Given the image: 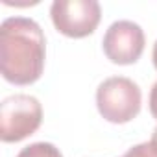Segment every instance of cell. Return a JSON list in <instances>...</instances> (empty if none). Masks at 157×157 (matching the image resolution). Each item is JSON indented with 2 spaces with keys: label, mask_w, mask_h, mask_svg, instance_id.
Wrapping results in <instances>:
<instances>
[{
  "label": "cell",
  "mask_w": 157,
  "mask_h": 157,
  "mask_svg": "<svg viewBox=\"0 0 157 157\" xmlns=\"http://www.w3.org/2000/svg\"><path fill=\"white\" fill-rule=\"evenodd\" d=\"M0 68L10 83L30 85L44 68V35L33 19L10 17L0 26Z\"/></svg>",
  "instance_id": "cell-1"
},
{
  "label": "cell",
  "mask_w": 157,
  "mask_h": 157,
  "mask_svg": "<svg viewBox=\"0 0 157 157\" xmlns=\"http://www.w3.org/2000/svg\"><path fill=\"white\" fill-rule=\"evenodd\" d=\"M140 89L135 82L124 76L104 80L96 91V105L100 115L113 122L124 124L133 120L140 111Z\"/></svg>",
  "instance_id": "cell-2"
},
{
  "label": "cell",
  "mask_w": 157,
  "mask_h": 157,
  "mask_svg": "<svg viewBox=\"0 0 157 157\" xmlns=\"http://www.w3.org/2000/svg\"><path fill=\"white\" fill-rule=\"evenodd\" d=\"M43 120V107L30 94H13L0 104V139L19 142L37 131Z\"/></svg>",
  "instance_id": "cell-3"
},
{
  "label": "cell",
  "mask_w": 157,
  "mask_h": 157,
  "mask_svg": "<svg viewBox=\"0 0 157 157\" xmlns=\"http://www.w3.org/2000/svg\"><path fill=\"white\" fill-rule=\"evenodd\" d=\"M50 15L57 32L80 39L96 30L102 10L96 0H56L50 8Z\"/></svg>",
  "instance_id": "cell-4"
},
{
  "label": "cell",
  "mask_w": 157,
  "mask_h": 157,
  "mask_svg": "<svg viewBox=\"0 0 157 157\" xmlns=\"http://www.w3.org/2000/svg\"><path fill=\"white\" fill-rule=\"evenodd\" d=\"M102 44L107 59L117 65H131L144 50V32L131 21H117L107 28Z\"/></svg>",
  "instance_id": "cell-5"
},
{
  "label": "cell",
  "mask_w": 157,
  "mask_h": 157,
  "mask_svg": "<svg viewBox=\"0 0 157 157\" xmlns=\"http://www.w3.org/2000/svg\"><path fill=\"white\" fill-rule=\"evenodd\" d=\"M17 157H63V155L50 142H33V144L22 148Z\"/></svg>",
  "instance_id": "cell-6"
},
{
  "label": "cell",
  "mask_w": 157,
  "mask_h": 157,
  "mask_svg": "<svg viewBox=\"0 0 157 157\" xmlns=\"http://www.w3.org/2000/svg\"><path fill=\"white\" fill-rule=\"evenodd\" d=\"M122 157H157L150 146V142H142V144H137L133 148H129Z\"/></svg>",
  "instance_id": "cell-7"
},
{
  "label": "cell",
  "mask_w": 157,
  "mask_h": 157,
  "mask_svg": "<svg viewBox=\"0 0 157 157\" xmlns=\"http://www.w3.org/2000/svg\"><path fill=\"white\" fill-rule=\"evenodd\" d=\"M150 111H151L153 118L157 120V82L153 83L151 93H150Z\"/></svg>",
  "instance_id": "cell-8"
},
{
  "label": "cell",
  "mask_w": 157,
  "mask_h": 157,
  "mask_svg": "<svg viewBox=\"0 0 157 157\" xmlns=\"http://www.w3.org/2000/svg\"><path fill=\"white\" fill-rule=\"evenodd\" d=\"M150 146H151L153 153L157 155V128H155V129H153V133H151V140H150Z\"/></svg>",
  "instance_id": "cell-9"
},
{
  "label": "cell",
  "mask_w": 157,
  "mask_h": 157,
  "mask_svg": "<svg viewBox=\"0 0 157 157\" xmlns=\"http://www.w3.org/2000/svg\"><path fill=\"white\" fill-rule=\"evenodd\" d=\"M151 57H153V65H155V68H157V41H155V44H153V54H151Z\"/></svg>",
  "instance_id": "cell-10"
}]
</instances>
